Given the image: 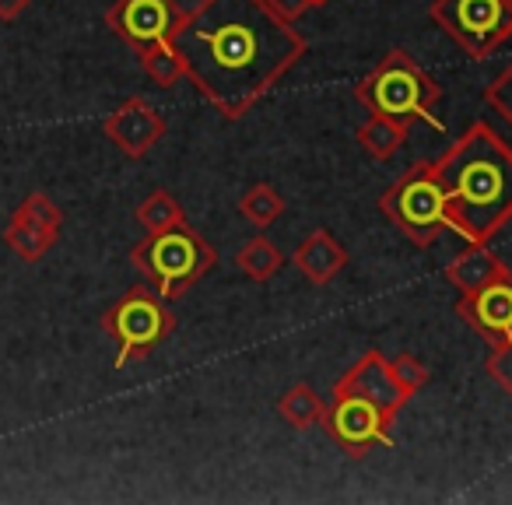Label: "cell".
Returning <instances> with one entry per match:
<instances>
[{
	"label": "cell",
	"instance_id": "d4e9b609",
	"mask_svg": "<svg viewBox=\"0 0 512 505\" xmlns=\"http://www.w3.org/2000/svg\"><path fill=\"white\" fill-rule=\"evenodd\" d=\"M484 369H488V376L512 397V341L491 344L488 358H484Z\"/></svg>",
	"mask_w": 512,
	"mask_h": 505
},
{
	"label": "cell",
	"instance_id": "2e32d148",
	"mask_svg": "<svg viewBox=\"0 0 512 505\" xmlns=\"http://www.w3.org/2000/svg\"><path fill=\"white\" fill-rule=\"evenodd\" d=\"M355 141L362 144V151L376 162H386L393 158L407 141V123H397L390 116H379V113H369V120L355 130Z\"/></svg>",
	"mask_w": 512,
	"mask_h": 505
},
{
	"label": "cell",
	"instance_id": "83f0119b",
	"mask_svg": "<svg viewBox=\"0 0 512 505\" xmlns=\"http://www.w3.org/2000/svg\"><path fill=\"white\" fill-rule=\"evenodd\" d=\"M316 4H320V8H323V4H327V0H316Z\"/></svg>",
	"mask_w": 512,
	"mask_h": 505
},
{
	"label": "cell",
	"instance_id": "9c48e42d",
	"mask_svg": "<svg viewBox=\"0 0 512 505\" xmlns=\"http://www.w3.org/2000/svg\"><path fill=\"white\" fill-rule=\"evenodd\" d=\"M179 22H183V11L176 0H116L106 11L109 32H116L137 53L158 43H172Z\"/></svg>",
	"mask_w": 512,
	"mask_h": 505
},
{
	"label": "cell",
	"instance_id": "9a60e30c",
	"mask_svg": "<svg viewBox=\"0 0 512 505\" xmlns=\"http://www.w3.org/2000/svg\"><path fill=\"white\" fill-rule=\"evenodd\" d=\"M60 228L43 225V221L29 218V214H11L8 228H4V242L15 249V257L25 260V264H39V260L57 246Z\"/></svg>",
	"mask_w": 512,
	"mask_h": 505
},
{
	"label": "cell",
	"instance_id": "7a4b0ae2",
	"mask_svg": "<svg viewBox=\"0 0 512 505\" xmlns=\"http://www.w3.org/2000/svg\"><path fill=\"white\" fill-rule=\"evenodd\" d=\"M435 169L453 211V235L491 242L512 221V144L488 120L470 123Z\"/></svg>",
	"mask_w": 512,
	"mask_h": 505
},
{
	"label": "cell",
	"instance_id": "5b68a950",
	"mask_svg": "<svg viewBox=\"0 0 512 505\" xmlns=\"http://www.w3.org/2000/svg\"><path fill=\"white\" fill-rule=\"evenodd\" d=\"M379 211L397 225L404 239L418 249L439 242L442 232H453V211H449L446 186L439 179L435 162H418L379 197Z\"/></svg>",
	"mask_w": 512,
	"mask_h": 505
},
{
	"label": "cell",
	"instance_id": "ffe728a7",
	"mask_svg": "<svg viewBox=\"0 0 512 505\" xmlns=\"http://www.w3.org/2000/svg\"><path fill=\"white\" fill-rule=\"evenodd\" d=\"M239 214L256 228H271L285 214V197L271 183H253L239 200Z\"/></svg>",
	"mask_w": 512,
	"mask_h": 505
},
{
	"label": "cell",
	"instance_id": "8fae6325",
	"mask_svg": "<svg viewBox=\"0 0 512 505\" xmlns=\"http://www.w3.org/2000/svg\"><path fill=\"white\" fill-rule=\"evenodd\" d=\"M453 313L463 323L477 330V334L491 344L512 341V271H505L502 278L488 281L477 292H467L456 299Z\"/></svg>",
	"mask_w": 512,
	"mask_h": 505
},
{
	"label": "cell",
	"instance_id": "4fadbf2b",
	"mask_svg": "<svg viewBox=\"0 0 512 505\" xmlns=\"http://www.w3.org/2000/svg\"><path fill=\"white\" fill-rule=\"evenodd\" d=\"M292 264L306 274V281L313 285H330L337 274L348 267V249L327 232V228H313V232L302 239V246L295 249Z\"/></svg>",
	"mask_w": 512,
	"mask_h": 505
},
{
	"label": "cell",
	"instance_id": "d6986e66",
	"mask_svg": "<svg viewBox=\"0 0 512 505\" xmlns=\"http://www.w3.org/2000/svg\"><path fill=\"white\" fill-rule=\"evenodd\" d=\"M134 218L144 232H162V228H172V225H179V221H186V211L169 190H151L148 197L137 204Z\"/></svg>",
	"mask_w": 512,
	"mask_h": 505
},
{
	"label": "cell",
	"instance_id": "4316f807",
	"mask_svg": "<svg viewBox=\"0 0 512 505\" xmlns=\"http://www.w3.org/2000/svg\"><path fill=\"white\" fill-rule=\"evenodd\" d=\"M32 0H0V22H15L29 11Z\"/></svg>",
	"mask_w": 512,
	"mask_h": 505
},
{
	"label": "cell",
	"instance_id": "6da1fadb",
	"mask_svg": "<svg viewBox=\"0 0 512 505\" xmlns=\"http://www.w3.org/2000/svg\"><path fill=\"white\" fill-rule=\"evenodd\" d=\"M172 46L193 88L225 120H242L309 53L295 22L267 0H200L183 11Z\"/></svg>",
	"mask_w": 512,
	"mask_h": 505
},
{
	"label": "cell",
	"instance_id": "484cf974",
	"mask_svg": "<svg viewBox=\"0 0 512 505\" xmlns=\"http://www.w3.org/2000/svg\"><path fill=\"white\" fill-rule=\"evenodd\" d=\"M267 4H271L281 18H288V22H299L302 15H309L313 8H320L316 0H267Z\"/></svg>",
	"mask_w": 512,
	"mask_h": 505
},
{
	"label": "cell",
	"instance_id": "277c9868",
	"mask_svg": "<svg viewBox=\"0 0 512 505\" xmlns=\"http://www.w3.org/2000/svg\"><path fill=\"white\" fill-rule=\"evenodd\" d=\"M130 260L144 278L155 285L165 302H176L218 264V249L186 221L162 232H148L134 249Z\"/></svg>",
	"mask_w": 512,
	"mask_h": 505
},
{
	"label": "cell",
	"instance_id": "cb8c5ba5",
	"mask_svg": "<svg viewBox=\"0 0 512 505\" xmlns=\"http://www.w3.org/2000/svg\"><path fill=\"white\" fill-rule=\"evenodd\" d=\"M18 214H29V218L43 221V225H53V228H64V211H60L57 204H53L50 197H46L43 190L36 193H25V200L15 207Z\"/></svg>",
	"mask_w": 512,
	"mask_h": 505
},
{
	"label": "cell",
	"instance_id": "7402d4cb",
	"mask_svg": "<svg viewBox=\"0 0 512 505\" xmlns=\"http://www.w3.org/2000/svg\"><path fill=\"white\" fill-rule=\"evenodd\" d=\"M390 376H393V383L404 390V397H414V393L425 390V383H428L425 362L414 358V355H407V351H400L397 358H390Z\"/></svg>",
	"mask_w": 512,
	"mask_h": 505
},
{
	"label": "cell",
	"instance_id": "52a82bcc",
	"mask_svg": "<svg viewBox=\"0 0 512 505\" xmlns=\"http://www.w3.org/2000/svg\"><path fill=\"white\" fill-rule=\"evenodd\" d=\"M428 18L470 60H488L512 39V0H432Z\"/></svg>",
	"mask_w": 512,
	"mask_h": 505
},
{
	"label": "cell",
	"instance_id": "30bf717a",
	"mask_svg": "<svg viewBox=\"0 0 512 505\" xmlns=\"http://www.w3.org/2000/svg\"><path fill=\"white\" fill-rule=\"evenodd\" d=\"M165 130H169L165 116L158 113L144 95L123 99L120 106L102 120V134H106L109 144H116V151L127 158H144L158 141H162Z\"/></svg>",
	"mask_w": 512,
	"mask_h": 505
},
{
	"label": "cell",
	"instance_id": "ac0fdd59",
	"mask_svg": "<svg viewBox=\"0 0 512 505\" xmlns=\"http://www.w3.org/2000/svg\"><path fill=\"white\" fill-rule=\"evenodd\" d=\"M235 264H239V271L246 274L249 281H271L274 274L285 267V253H281L267 235H253V239L239 249Z\"/></svg>",
	"mask_w": 512,
	"mask_h": 505
},
{
	"label": "cell",
	"instance_id": "603a6c76",
	"mask_svg": "<svg viewBox=\"0 0 512 505\" xmlns=\"http://www.w3.org/2000/svg\"><path fill=\"white\" fill-rule=\"evenodd\" d=\"M481 99L488 102V106L495 109V113L502 116V120L512 127V64L505 67V71L498 74V78L491 81L488 88H484V92H481Z\"/></svg>",
	"mask_w": 512,
	"mask_h": 505
},
{
	"label": "cell",
	"instance_id": "e0dca14e",
	"mask_svg": "<svg viewBox=\"0 0 512 505\" xmlns=\"http://www.w3.org/2000/svg\"><path fill=\"white\" fill-rule=\"evenodd\" d=\"M278 414L292 428L306 432V428L320 425L323 414H327V404H323V397L309 383H295V386H288V390L278 397Z\"/></svg>",
	"mask_w": 512,
	"mask_h": 505
},
{
	"label": "cell",
	"instance_id": "8992f818",
	"mask_svg": "<svg viewBox=\"0 0 512 505\" xmlns=\"http://www.w3.org/2000/svg\"><path fill=\"white\" fill-rule=\"evenodd\" d=\"M172 327H176V316L169 313V302L144 285L123 292L102 313V330L116 344V369H127L130 362L148 358L158 344L169 341Z\"/></svg>",
	"mask_w": 512,
	"mask_h": 505
},
{
	"label": "cell",
	"instance_id": "ba28073f",
	"mask_svg": "<svg viewBox=\"0 0 512 505\" xmlns=\"http://www.w3.org/2000/svg\"><path fill=\"white\" fill-rule=\"evenodd\" d=\"M320 425L351 460H362V456L390 446L397 414L379 407L376 400L358 397V393H334Z\"/></svg>",
	"mask_w": 512,
	"mask_h": 505
},
{
	"label": "cell",
	"instance_id": "5bb4252c",
	"mask_svg": "<svg viewBox=\"0 0 512 505\" xmlns=\"http://www.w3.org/2000/svg\"><path fill=\"white\" fill-rule=\"evenodd\" d=\"M505 271H509V267H505V260L491 253L488 242H467V249H463L460 257L449 260L446 281L460 295H467V292H477V288H484L488 281L502 278Z\"/></svg>",
	"mask_w": 512,
	"mask_h": 505
},
{
	"label": "cell",
	"instance_id": "7c38bea8",
	"mask_svg": "<svg viewBox=\"0 0 512 505\" xmlns=\"http://www.w3.org/2000/svg\"><path fill=\"white\" fill-rule=\"evenodd\" d=\"M334 393H358V397L376 400L379 407H386L390 414H400L407 407L404 390L393 383L390 376V358H383V351H365L348 372L334 383Z\"/></svg>",
	"mask_w": 512,
	"mask_h": 505
},
{
	"label": "cell",
	"instance_id": "44dd1931",
	"mask_svg": "<svg viewBox=\"0 0 512 505\" xmlns=\"http://www.w3.org/2000/svg\"><path fill=\"white\" fill-rule=\"evenodd\" d=\"M141 57V67L158 88H176L179 81L186 78V67H183V57L176 53L172 43H158V46H148V50L137 53Z\"/></svg>",
	"mask_w": 512,
	"mask_h": 505
},
{
	"label": "cell",
	"instance_id": "3957f363",
	"mask_svg": "<svg viewBox=\"0 0 512 505\" xmlns=\"http://www.w3.org/2000/svg\"><path fill=\"white\" fill-rule=\"evenodd\" d=\"M355 99L369 113L390 116L397 123H435L432 109L442 99V85L411 57L407 50H390L362 81L355 85Z\"/></svg>",
	"mask_w": 512,
	"mask_h": 505
}]
</instances>
